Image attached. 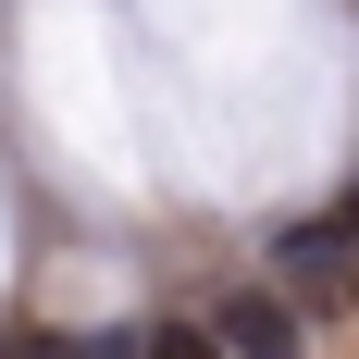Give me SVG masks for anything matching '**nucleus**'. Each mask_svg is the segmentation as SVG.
Wrapping results in <instances>:
<instances>
[{
    "label": "nucleus",
    "mask_w": 359,
    "mask_h": 359,
    "mask_svg": "<svg viewBox=\"0 0 359 359\" xmlns=\"http://www.w3.org/2000/svg\"><path fill=\"white\" fill-rule=\"evenodd\" d=\"M273 260H285V285H297V297H347V285H359V211H334V223H297Z\"/></svg>",
    "instance_id": "f257e3e1"
},
{
    "label": "nucleus",
    "mask_w": 359,
    "mask_h": 359,
    "mask_svg": "<svg viewBox=\"0 0 359 359\" xmlns=\"http://www.w3.org/2000/svg\"><path fill=\"white\" fill-rule=\"evenodd\" d=\"M211 334H223L236 359H297V310H285L273 285H223V297H211Z\"/></svg>",
    "instance_id": "f03ea898"
},
{
    "label": "nucleus",
    "mask_w": 359,
    "mask_h": 359,
    "mask_svg": "<svg viewBox=\"0 0 359 359\" xmlns=\"http://www.w3.org/2000/svg\"><path fill=\"white\" fill-rule=\"evenodd\" d=\"M149 359H236L211 323H149Z\"/></svg>",
    "instance_id": "7ed1b4c3"
},
{
    "label": "nucleus",
    "mask_w": 359,
    "mask_h": 359,
    "mask_svg": "<svg viewBox=\"0 0 359 359\" xmlns=\"http://www.w3.org/2000/svg\"><path fill=\"white\" fill-rule=\"evenodd\" d=\"M74 359H149V334H74Z\"/></svg>",
    "instance_id": "20e7f679"
},
{
    "label": "nucleus",
    "mask_w": 359,
    "mask_h": 359,
    "mask_svg": "<svg viewBox=\"0 0 359 359\" xmlns=\"http://www.w3.org/2000/svg\"><path fill=\"white\" fill-rule=\"evenodd\" d=\"M0 359H74V334H0Z\"/></svg>",
    "instance_id": "39448f33"
}]
</instances>
